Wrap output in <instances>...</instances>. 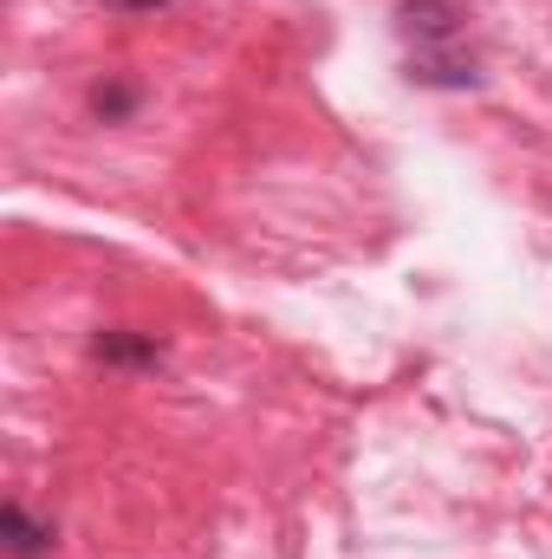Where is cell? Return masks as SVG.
Listing matches in <instances>:
<instances>
[{"label":"cell","mask_w":552,"mask_h":559,"mask_svg":"<svg viewBox=\"0 0 552 559\" xmlns=\"http://www.w3.org/2000/svg\"><path fill=\"white\" fill-rule=\"evenodd\" d=\"M397 33L416 39V52H429V46H455V33H461V7H455V0H404V7H397Z\"/></svg>","instance_id":"6da1fadb"},{"label":"cell","mask_w":552,"mask_h":559,"mask_svg":"<svg viewBox=\"0 0 552 559\" xmlns=\"http://www.w3.org/2000/svg\"><path fill=\"white\" fill-rule=\"evenodd\" d=\"M410 79H416V85H435V92H475V85H481L475 59H461V52H448V46L416 52V59H410Z\"/></svg>","instance_id":"7a4b0ae2"},{"label":"cell","mask_w":552,"mask_h":559,"mask_svg":"<svg viewBox=\"0 0 552 559\" xmlns=\"http://www.w3.org/2000/svg\"><path fill=\"white\" fill-rule=\"evenodd\" d=\"M0 540H7V554H13V559H46V554H52V527H46V521H33L20 501H7V508H0Z\"/></svg>","instance_id":"3957f363"},{"label":"cell","mask_w":552,"mask_h":559,"mask_svg":"<svg viewBox=\"0 0 552 559\" xmlns=\"http://www.w3.org/2000/svg\"><path fill=\"white\" fill-rule=\"evenodd\" d=\"M105 365H156L163 358V345L156 338H137V332H98V345H92Z\"/></svg>","instance_id":"277c9868"},{"label":"cell","mask_w":552,"mask_h":559,"mask_svg":"<svg viewBox=\"0 0 552 559\" xmlns=\"http://www.w3.org/2000/svg\"><path fill=\"white\" fill-rule=\"evenodd\" d=\"M131 105H137V85H98V92H92V111H98L105 124L131 118Z\"/></svg>","instance_id":"5b68a950"},{"label":"cell","mask_w":552,"mask_h":559,"mask_svg":"<svg viewBox=\"0 0 552 559\" xmlns=\"http://www.w3.org/2000/svg\"><path fill=\"white\" fill-rule=\"evenodd\" d=\"M105 7H118V13H149V7H163V0H105Z\"/></svg>","instance_id":"8992f818"}]
</instances>
